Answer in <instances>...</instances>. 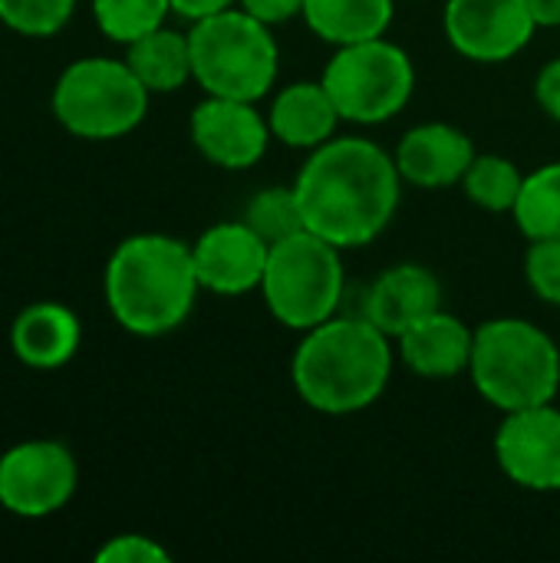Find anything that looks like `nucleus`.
<instances>
[{
    "label": "nucleus",
    "instance_id": "nucleus-31",
    "mask_svg": "<svg viewBox=\"0 0 560 563\" xmlns=\"http://www.w3.org/2000/svg\"><path fill=\"white\" fill-rule=\"evenodd\" d=\"M528 10H531L538 30L541 26H560V0H528Z\"/></svg>",
    "mask_w": 560,
    "mask_h": 563
},
{
    "label": "nucleus",
    "instance_id": "nucleus-14",
    "mask_svg": "<svg viewBox=\"0 0 560 563\" xmlns=\"http://www.w3.org/2000/svg\"><path fill=\"white\" fill-rule=\"evenodd\" d=\"M475 142L452 122H422L413 125L393 158L403 181L416 188H452L462 185L469 165L475 162Z\"/></svg>",
    "mask_w": 560,
    "mask_h": 563
},
{
    "label": "nucleus",
    "instance_id": "nucleus-1",
    "mask_svg": "<svg viewBox=\"0 0 560 563\" xmlns=\"http://www.w3.org/2000/svg\"><path fill=\"white\" fill-rule=\"evenodd\" d=\"M307 231L350 251L376 241L399 211L396 158L363 135L317 145L294 178Z\"/></svg>",
    "mask_w": 560,
    "mask_h": 563
},
{
    "label": "nucleus",
    "instance_id": "nucleus-29",
    "mask_svg": "<svg viewBox=\"0 0 560 563\" xmlns=\"http://www.w3.org/2000/svg\"><path fill=\"white\" fill-rule=\"evenodd\" d=\"M535 96H538V106L545 109V115L560 122V56L541 66V73L535 79Z\"/></svg>",
    "mask_w": 560,
    "mask_h": 563
},
{
    "label": "nucleus",
    "instance_id": "nucleus-21",
    "mask_svg": "<svg viewBox=\"0 0 560 563\" xmlns=\"http://www.w3.org/2000/svg\"><path fill=\"white\" fill-rule=\"evenodd\" d=\"M512 218L528 241L560 238V162H548L525 175Z\"/></svg>",
    "mask_w": 560,
    "mask_h": 563
},
{
    "label": "nucleus",
    "instance_id": "nucleus-28",
    "mask_svg": "<svg viewBox=\"0 0 560 563\" xmlns=\"http://www.w3.org/2000/svg\"><path fill=\"white\" fill-rule=\"evenodd\" d=\"M304 3L307 0H238L241 10H248L251 16L264 20L267 26L287 23L294 16H304Z\"/></svg>",
    "mask_w": 560,
    "mask_h": 563
},
{
    "label": "nucleus",
    "instance_id": "nucleus-19",
    "mask_svg": "<svg viewBox=\"0 0 560 563\" xmlns=\"http://www.w3.org/2000/svg\"><path fill=\"white\" fill-rule=\"evenodd\" d=\"M393 0H307L304 23L330 46H350L386 36L393 23Z\"/></svg>",
    "mask_w": 560,
    "mask_h": 563
},
{
    "label": "nucleus",
    "instance_id": "nucleus-27",
    "mask_svg": "<svg viewBox=\"0 0 560 563\" xmlns=\"http://www.w3.org/2000/svg\"><path fill=\"white\" fill-rule=\"evenodd\" d=\"M96 561L99 563H168L172 554L145 538V534H116L109 538L99 551H96Z\"/></svg>",
    "mask_w": 560,
    "mask_h": 563
},
{
    "label": "nucleus",
    "instance_id": "nucleus-26",
    "mask_svg": "<svg viewBox=\"0 0 560 563\" xmlns=\"http://www.w3.org/2000/svg\"><path fill=\"white\" fill-rule=\"evenodd\" d=\"M525 280L545 303L560 307V238L528 241Z\"/></svg>",
    "mask_w": 560,
    "mask_h": 563
},
{
    "label": "nucleus",
    "instance_id": "nucleus-4",
    "mask_svg": "<svg viewBox=\"0 0 560 563\" xmlns=\"http://www.w3.org/2000/svg\"><path fill=\"white\" fill-rule=\"evenodd\" d=\"M472 386L502 416L554 402L560 393L558 340L525 317H495L475 330Z\"/></svg>",
    "mask_w": 560,
    "mask_h": 563
},
{
    "label": "nucleus",
    "instance_id": "nucleus-18",
    "mask_svg": "<svg viewBox=\"0 0 560 563\" xmlns=\"http://www.w3.org/2000/svg\"><path fill=\"white\" fill-rule=\"evenodd\" d=\"M79 340H83L79 317L56 300H40L23 307L10 327V350L30 369L66 366L76 356Z\"/></svg>",
    "mask_w": 560,
    "mask_h": 563
},
{
    "label": "nucleus",
    "instance_id": "nucleus-10",
    "mask_svg": "<svg viewBox=\"0 0 560 563\" xmlns=\"http://www.w3.org/2000/svg\"><path fill=\"white\" fill-rule=\"evenodd\" d=\"M442 30L459 56L472 63H505L531 43L538 23L528 0H446Z\"/></svg>",
    "mask_w": 560,
    "mask_h": 563
},
{
    "label": "nucleus",
    "instance_id": "nucleus-6",
    "mask_svg": "<svg viewBox=\"0 0 560 563\" xmlns=\"http://www.w3.org/2000/svg\"><path fill=\"white\" fill-rule=\"evenodd\" d=\"M347 290L343 247L330 244L314 231H297L271 244L261 297L267 313L294 330L307 333L323 320L337 317Z\"/></svg>",
    "mask_w": 560,
    "mask_h": 563
},
{
    "label": "nucleus",
    "instance_id": "nucleus-8",
    "mask_svg": "<svg viewBox=\"0 0 560 563\" xmlns=\"http://www.w3.org/2000/svg\"><path fill=\"white\" fill-rule=\"evenodd\" d=\"M320 82L327 86L343 122L380 125L399 115L413 99L416 66L399 43L376 36L337 46Z\"/></svg>",
    "mask_w": 560,
    "mask_h": 563
},
{
    "label": "nucleus",
    "instance_id": "nucleus-24",
    "mask_svg": "<svg viewBox=\"0 0 560 563\" xmlns=\"http://www.w3.org/2000/svg\"><path fill=\"white\" fill-rule=\"evenodd\" d=\"M244 221L267 241V244H277L297 231H307L304 224V214H300V201H297V191L294 185H271V188H261L248 208H244Z\"/></svg>",
    "mask_w": 560,
    "mask_h": 563
},
{
    "label": "nucleus",
    "instance_id": "nucleus-20",
    "mask_svg": "<svg viewBox=\"0 0 560 563\" xmlns=\"http://www.w3.org/2000/svg\"><path fill=\"white\" fill-rule=\"evenodd\" d=\"M125 63L142 79L149 92H175L191 76V43L188 33L168 30L165 23L152 33L125 43Z\"/></svg>",
    "mask_w": 560,
    "mask_h": 563
},
{
    "label": "nucleus",
    "instance_id": "nucleus-9",
    "mask_svg": "<svg viewBox=\"0 0 560 563\" xmlns=\"http://www.w3.org/2000/svg\"><path fill=\"white\" fill-rule=\"evenodd\" d=\"M76 459L66 445L36 439L0 455V505L17 518H50L76 495Z\"/></svg>",
    "mask_w": 560,
    "mask_h": 563
},
{
    "label": "nucleus",
    "instance_id": "nucleus-16",
    "mask_svg": "<svg viewBox=\"0 0 560 563\" xmlns=\"http://www.w3.org/2000/svg\"><path fill=\"white\" fill-rule=\"evenodd\" d=\"M472 343H475V330L465 320L436 310L416 327H409L396 340V350L409 373L422 379H452L469 373Z\"/></svg>",
    "mask_w": 560,
    "mask_h": 563
},
{
    "label": "nucleus",
    "instance_id": "nucleus-23",
    "mask_svg": "<svg viewBox=\"0 0 560 563\" xmlns=\"http://www.w3.org/2000/svg\"><path fill=\"white\" fill-rule=\"evenodd\" d=\"M172 13V0H92V16L99 30L116 43H132Z\"/></svg>",
    "mask_w": 560,
    "mask_h": 563
},
{
    "label": "nucleus",
    "instance_id": "nucleus-2",
    "mask_svg": "<svg viewBox=\"0 0 560 563\" xmlns=\"http://www.w3.org/2000/svg\"><path fill=\"white\" fill-rule=\"evenodd\" d=\"M393 340L366 317H330L300 333L290 360L294 393L320 416L370 409L393 376Z\"/></svg>",
    "mask_w": 560,
    "mask_h": 563
},
{
    "label": "nucleus",
    "instance_id": "nucleus-12",
    "mask_svg": "<svg viewBox=\"0 0 560 563\" xmlns=\"http://www.w3.org/2000/svg\"><path fill=\"white\" fill-rule=\"evenodd\" d=\"M188 135L201 158L224 172L254 168L274 142L267 115L257 102L228 96H205L188 119Z\"/></svg>",
    "mask_w": 560,
    "mask_h": 563
},
{
    "label": "nucleus",
    "instance_id": "nucleus-11",
    "mask_svg": "<svg viewBox=\"0 0 560 563\" xmlns=\"http://www.w3.org/2000/svg\"><path fill=\"white\" fill-rule=\"evenodd\" d=\"M495 462L525 492H560V409L554 402L505 412L495 432Z\"/></svg>",
    "mask_w": 560,
    "mask_h": 563
},
{
    "label": "nucleus",
    "instance_id": "nucleus-3",
    "mask_svg": "<svg viewBox=\"0 0 560 563\" xmlns=\"http://www.w3.org/2000/svg\"><path fill=\"white\" fill-rule=\"evenodd\" d=\"M191 244L168 234H132L106 264V303L132 336H165L178 330L198 300Z\"/></svg>",
    "mask_w": 560,
    "mask_h": 563
},
{
    "label": "nucleus",
    "instance_id": "nucleus-13",
    "mask_svg": "<svg viewBox=\"0 0 560 563\" xmlns=\"http://www.w3.org/2000/svg\"><path fill=\"white\" fill-rule=\"evenodd\" d=\"M267 254H271V244L244 218L211 224L191 244L198 284L201 290H211L218 297H241V294L261 290Z\"/></svg>",
    "mask_w": 560,
    "mask_h": 563
},
{
    "label": "nucleus",
    "instance_id": "nucleus-30",
    "mask_svg": "<svg viewBox=\"0 0 560 563\" xmlns=\"http://www.w3.org/2000/svg\"><path fill=\"white\" fill-rule=\"evenodd\" d=\"M238 0H172V13L185 16V20H201V16H211V13H221L228 7H234Z\"/></svg>",
    "mask_w": 560,
    "mask_h": 563
},
{
    "label": "nucleus",
    "instance_id": "nucleus-7",
    "mask_svg": "<svg viewBox=\"0 0 560 563\" xmlns=\"http://www.w3.org/2000/svg\"><path fill=\"white\" fill-rule=\"evenodd\" d=\"M149 89L125 59L86 56L66 66L53 86L56 122L89 142L129 135L149 112Z\"/></svg>",
    "mask_w": 560,
    "mask_h": 563
},
{
    "label": "nucleus",
    "instance_id": "nucleus-5",
    "mask_svg": "<svg viewBox=\"0 0 560 563\" xmlns=\"http://www.w3.org/2000/svg\"><path fill=\"white\" fill-rule=\"evenodd\" d=\"M191 76L205 96L257 102L274 89L281 49L271 26L238 3L201 16L188 30Z\"/></svg>",
    "mask_w": 560,
    "mask_h": 563
},
{
    "label": "nucleus",
    "instance_id": "nucleus-25",
    "mask_svg": "<svg viewBox=\"0 0 560 563\" xmlns=\"http://www.w3.org/2000/svg\"><path fill=\"white\" fill-rule=\"evenodd\" d=\"M76 10V0H0V20L23 36L59 33Z\"/></svg>",
    "mask_w": 560,
    "mask_h": 563
},
{
    "label": "nucleus",
    "instance_id": "nucleus-22",
    "mask_svg": "<svg viewBox=\"0 0 560 563\" xmlns=\"http://www.w3.org/2000/svg\"><path fill=\"white\" fill-rule=\"evenodd\" d=\"M521 185H525L521 168L512 158L495 155V152L475 155V162L469 165V172L462 178L465 198L488 214H505V211L512 214L518 205Z\"/></svg>",
    "mask_w": 560,
    "mask_h": 563
},
{
    "label": "nucleus",
    "instance_id": "nucleus-15",
    "mask_svg": "<svg viewBox=\"0 0 560 563\" xmlns=\"http://www.w3.org/2000/svg\"><path fill=\"white\" fill-rule=\"evenodd\" d=\"M442 310V284L426 264H393L386 267L366 290L363 317L373 320L393 343L426 320L429 313Z\"/></svg>",
    "mask_w": 560,
    "mask_h": 563
},
{
    "label": "nucleus",
    "instance_id": "nucleus-17",
    "mask_svg": "<svg viewBox=\"0 0 560 563\" xmlns=\"http://www.w3.org/2000/svg\"><path fill=\"white\" fill-rule=\"evenodd\" d=\"M340 122H343L340 109L333 106L320 79H300L284 86L267 109V125L274 142L304 152H314L317 145L330 142Z\"/></svg>",
    "mask_w": 560,
    "mask_h": 563
}]
</instances>
